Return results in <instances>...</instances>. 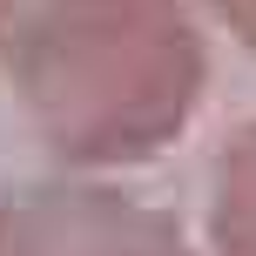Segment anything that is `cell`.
<instances>
[{"label": "cell", "instance_id": "obj_5", "mask_svg": "<svg viewBox=\"0 0 256 256\" xmlns=\"http://www.w3.org/2000/svg\"><path fill=\"white\" fill-rule=\"evenodd\" d=\"M34 7H40V0H0V48H7V34H14V27H20Z\"/></svg>", "mask_w": 256, "mask_h": 256}, {"label": "cell", "instance_id": "obj_2", "mask_svg": "<svg viewBox=\"0 0 256 256\" xmlns=\"http://www.w3.org/2000/svg\"><path fill=\"white\" fill-rule=\"evenodd\" d=\"M0 256H196L189 230L102 176L0 189Z\"/></svg>", "mask_w": 256, "mask_h": 256}, {"label": "cell", "instance_id": "obj_1", "mask_svg": "<svg viewBox=\"0 0 256 256\" xmlns=\"http://www.w3.org/2000/svg\"><path fill=\"white\" fill-rule=\"evenodd\" d=\"M0 61L68 176L155 162L209 88V40L189 0H40Z\"/></svg>", "mask_w": 256, "mask_h": 256}, {"label": "cell", "instance_id": "obj_4", "mask_svg": "<svg viewBox=\"0 0 256 256\" xmlns=\"http://www.w3.org/2000/svg\"><path fill=\"white\" fill-rule=\"evenodd\" d=\"M202 7H209V14H216V20L256 54V0H202Z\"/></svg>", "mask_w": 256, "mask_h": 256}, {"label": "cell", "instance_id": "obj_3", "mask_svg": "<svg viewBox=\"0 0 256 256\" xmlns=\"http://www.w3.org/2000/svg\"><path fill=\"white\" fill-rule=\"evenodd\" d=\"M202 256H256V115L216 155L209 189V250Z\"/></svg>", "mask_w": 256, "mask_h": 256}]
</instances>
